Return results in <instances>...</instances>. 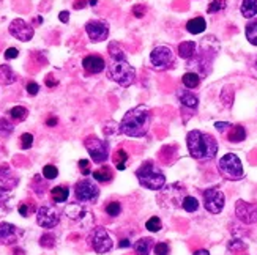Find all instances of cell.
Instances as JSON below:
<instances>
[{
    "mask_svg": "<svg viewBox=\"0 0 257 255\" xmlns=\"http://www.w3.org/2000/svg\"><path fill=\"white\" fill-rule=\"evenodd\" d=\"M107 52H109V65H106L107 77L123 89L131 87L136 80V70L128 62L125 51L117 41H111Z\"/></svg>",
    "mask_w": 257,
    "mask_h": 255,
    "instance_id": "1",
    "label": "cell"
},
{
    "mask_svg": "<svg viewBox=\"0 0 257 255\" xmlns=\"http://www.w3.org/2000/svg\"><path fill=\"white\" fill-rule=\"evenodd\" d=\"M119 125H120V132L128 137H134V139L145 137L148 131H150L152 110L145 104H139L128 110Z\"/></svg>",
    "mask_w": 257,
    "mask_h": 255,
    "instance_id": "2",
    "label": "cell"
},
{
    "mask_svg": "<svg viewBox=\"0 0 257 255\" xmlns=\"http://www.w3.org/2000/svg\"><path fill=\"white\" fill-rule=\"evenodd\" d=\"M186 146L191 158L198 161H212L218 153V142L208 132H202L199 129L189 131L186 136Z\"/></svg>",
    "mask_w": 257,
    "mask_h": 255,
    "instance_id": "3",
    "label": "cell"
},
{
    "mask_svg": "<svg viewBox=\"0 0 257 255\" xmlns=\"http://www.w3.org/2000/svg\"><path fill=\"white\" fill-rule=\"evenodd\" d=\"M213 36H207L204 38V43L200 44V49L196 51V55L188 60V68L191 70L193 73H198L200 77H205L212 73V66H213V60L218 54L219 46H215L212 48V43H213Z\"/></svg>",
    "mask_w": 257,
    "mask_h": 255,
    "instance_id": "4",
    "label": "cell"
},
{
    "mask_svg": "<svg viewBox=\"0 0 257 255\" xmlns=\"http://www.w3.org/2000/svg\"><path fill=\"white\" fill-rule=\"evenodd\" d=\"M136 178L142 187L148 191H159L166 186V175L153 161H145L136 170Z\"/></svg>",
    "mask_w": 257,
    "mask_h": 255,
    "instance_id": "5",
    "label": "cell"
},
{
    "mask_svg": "<svg viewBox=\"0 0 257 255\" xmlns=\"http://www.w3.org/2000/svg\"><path fill=\"white\" fill-rule=\"evenodd\" d=\"M188 196L186 187L181 183H172L164 186L163 189L158 191V205L167 208V210H175L181 208V202Z\"/></svg>",
    "mask_w": 257,
    "mask_h": 255,
    "instance_id": "6",
    "label": "cell"
},
{
    "mask_svg": "<svg viewBox=\"0 0 257 255\" xmlns=\"http://www.w3.org/2000/svg\"><path fill=\"white\" fill-rule=\"evenodd\" d=\"M84 146L85 150L89 151L90 158L95 164H104L107 159H109V150H111V144L109 140L106 139H99L95 134H90L84 139Z\"/></svg>",
    "mask_w": 257,
    "mask_h": 255,
    "instance_id": "7",
    "label": "cell"
},
{
    "mask_svg": "<svg viewBox=\"0 0 257 255\" xmlns=\"http://www.w3.org/2000/svg\"><path fill=\"white\" fill-rule=\"evenodd\" d=\"M218 170L222 177L229 181H238L243 178V165L240 158L234 153L224 154L219 163H218Z\"/></svg>",
    "mask_w": 257,
    "mask_h": 255,
    "instance_id": "8",
    "label": "cell"
},
{
    "mask_svg": "<svg viewBox=\"0 0 257 255\" xmlns=\"http://www.w3.org/2000/svg\"><path fill=\"white\" fill-rule=\"evenodd\" d=\"M177 58H175L174 51L169 46H157L150 52V65L157 71H167L175 66Z\"/></svg>",
    "mask_w": 257,
    "mask_h": 255,
    "instance_id": "9",
    "label": "cell"
},
{
    "mask_svg": "<svg viewBox=\"0 0 257 255\" xmlns=\"http://www.w3.org/2000/svg\"><path fill=\"white\" fill-rule=\"evenodd\" d=\"M74 196L80 203H95L99 197V187L95 180L82 178L74 186Z\"/></svg>",
    "mask_w": 257,
    "mask_h": 255,
    "instance_id": "10",
    "label": "cell"
},
{
    "mask_svg": "<svg viewBox=\"0 0 257 255\" xmlns=\"http://www.w3.org/2000/svg\"><path fill=\"white\" fill-rule=\"evenodd\" d=\"M87 241H89V246L97 254H107V252H111L114 247V241L111 238V235L107 233V230L103 229V227H95L90 232Z\"/></svg>",
    "mask_w": 257,
    "mask_h": 255,
    "instance_id": "11",
    "label": "cell"
},
{
    "mask_svg": "<svg viewBox=\"0 0 257 255\" xmlns=\"http://www.w3.org/2000/svg\"><path fill=\"white\" fill-rule=\"evenodd\" d=\"M202 199H204L205 210L212 214H219L226 205V196L219 187H208L202 194Z\"/></svg>",
    "mask_w": 257,
    "mask_h": 255,
    "instance_id": "12",
    "label": "cell"
},
{
    "mask_svg": "<svg viewBox=\"0 0 257 255\" xmlns=\"http://www.w3.org/2000/svg\"><path fill=\"white\" fill-rule=\"evenodd\" d=\"M37 222L43 229H54L60 222V214L54 206L43 205L37 211Z\"/></svg>",
    "mask_w": 257,
    "mask_h": 255,
    "instance_id": "13",
    "label": "cell"
},
{
    "mask_svg": "<svg viewBox=\"0 0 257 255\" xmlns=\"http://www.w3.org/2000/svg\"><path fill=\"white\" fill-rule=\"evenodd\" d=\"M85 32L89 35L90 41L101 43L109 36V24L104 21H99V19H92V21L85 24Z\"/></svg>",
    "mask_w": 257,
    "mask_h": 255,
    "instance_id": "14",
    "label": "cell"
},
{
    "mask_svg": "<svg viewBox=\"0 0 257 255\" xmlns=\"http://www.w3.org/2000/svg\"><path fill=\"white\" fill-rule=\"evenodd\" d=\"M235 216L243 224H257V203H249L245 200H237L235 203Z\"/></svg>",
    "mask_w": 257,
    "mask_h": 255,
    "instance_id": "15",
    "label": "cell"
},
{
    "mask_svg": "<svg viewBox=\"0 0 257 255\" xmlns=\"http://www.w3.org/2000/svg\"><path fill=\"white\" fill-rule=\"evenodd\" d=\"M10 35L15 36L16 39H19V41H30V39L33 38V35H35V30H33V27L30 24H27L24 19L18 18L15 19V21H11L10 27Z\"/></svg>",
    "mask_w": 257,
    "mask_h": 255,
    "instance_id": "16",
    "label": "cell"
},
{
    "mask_svg": "<svg viewBox=\"0 0 257 255\" xmlns=\"http://www.w3.org/2000/svg\"><path fill=\"white\" fill-rule=\"evenodd\" d=\"M19 239V230L16 225L2 222L0 224V246L15 244Z\"/></svg>",
    "mask_w": 257,
    "mask_h": 255,
    "instance_id": "17",
    "label": "cell"
},
{
    "mask_svg": "<svg viewBox=\"0 0 257 255\" xmlns=\"http://www.w3.org/2000/svg\"><path fill=\"white\" fill-rule=\"evenodd\" d=\"M82 68L89 73V74H98V73L106 70V60L101 55H87L82 60Z\"/></svg>",
    "mask_w": 257,
    "mask_h": 255,
    "instance_id": "18",
    "label": "cell"
},
{
    "mask_svg": "<svg viewBox=\"0 0 257 255\" xmlns=\"http://www.w3.org/2000/svg\"><path fill=\"white\" fill-rule=\"evenodd\" d=\"M65 216L71 220H82L85 216H90V213L85 210L82 203H70L65 206Z\"/></svg>",
    "mask_w": 257,
    "mask_h": 255,
    "instance_id": "19",
    "label": "cell"
},
{
    "mask_svg": "<svg viewBox=\"0 0 257 255\" xmlns=\"http://www.w3.org/2000/svg\"><path fill=\"white\" fill-rule=\"evenodd\" d=\"M0 183H2L3 187H8V189H13L16 187V184L19 183L18 177L13 173L11 167L8 164L0 165Z\"/></svg>",
    "mask_w": 257,
    "mask_h": 255,
    "instance_id": "20",
    "label": "cell"
},
{
    "mask_svg": "<svg viewBox=\"0 0 257 255\" xmlns=\"http://www.w3.org/2000/svg\"><path fill=\"white\" fill-rule=\"evenodd\" d=\"M177 98H178V101L181 103V106L189 107V109H198L199 107V98L189 90H183V89L177 90Z\"/></svg>",
    "mask_w": 257,
    "mask_h": 255,
    "instance_id": "21",
    "label": "cell"
},
{
    "mask_svg": "<svg viewBox=\"0 0 257 255\" xmlns=\"http://www.w3.org/2000/svg\"><path fill=\"white\" fill-rule=\"evenodd\" d=\"M196 51H198V43L196 41H183L178 44V57H181L183 60H191L196 55Z\"/></svg>",
    "mask_w": 257,
    "mask_h": 255,
    "instance_id": "22",
    "label": "cell"
},
{
    "mask_svg": "<svg viewBox=\"0 0 257 255\" xmlns=\"http://www.w3.org/2000/svg\"><path fill=\"white\" fill-rule=\"evenodd\" d=\"M205 29H207V21L202 16L193 18L186 22V30L191 35H200L202 32H205Z\"/></svg>",
    "mask_w": 257,
    "mask_h": 255,
    "instance_id": "23",
    "label": "cell"
},
{
    "mask_svg": "<svg viewBox=\"0 0 257 255\" xmlns=\"http://www.w3.org/2000/svg\"><path fill=\"white\" fill-rule=\"evenodd\" d=\"M134 254L136 255H150L152 249L155 247L153 238H140L134 243Z\"/></svg>",
    "mask_w": 257,
    "mask_h": 255,
    "instance_id": "24",
    "label": "cell"
},
{
    "mask_svg": "<svg viewBox=\"0 0 257 255\" xmlns=\"http://www.w3.org/2000/svg\"><path fill=\"white\" fill-rule=\"evenodd\" d=\"M18 80L16 73L11 70L10 65H0V84L11 85Z\"/></svg>",
    "mask_w": 257,
    "mask_h": 255,
    "instance_id": "25",
    "label": "cell"
},
{
    "mask_svg": "<svg viewBox=\"0 0 257 255\" xmlns=\"http://www.w3.org/2000/svg\"><path fill=\"white\" fill-rule=\"evenodd\" d=\"M227 139H229V142H232V144H240L246 139V129L241 125H234L227 134Z\"/></svg>",
    "mask_w": 257,
    "mask_h": 255,
    "instance_id": "26",
    "label": "cell"
},
{
    "mask_svg": "<svg viewBox=\"0 0 257 255\" xmlns=\"http://www.w3.org/2000/svg\"><path fill=\"white\" fill-rule=\"evenodd\" d=\"M92 177L97 183H109L114 178V173L107 165H103V167H99L98 170L92 172Z\"/></svg>",
    "mask_w": 257,
    "mask_h": 255,
    "instance_id": "27",
    "label": "cell"
},
{
    "mask_svg": "<svg viewBox=\"0 0 257 255\" xmlns=\"http://www.w3.org/2000/svg\"><path fill=\"white\" fill-rule=\"evenodd\" d=\"M240 11L246 19H254L257 15V0H243Z\"/></svg>",
    "mask_w": 257,
    "mask_h": 255,
    "instance_id": "28",
    "label": "cell"
},
{
    "mask_svg": "<svg viewBox=\"0 0 257 255\" xmlns=\"http://www.w3.org/2000/svg\"><path fill=\"white\" fill-rule=\"evenodd\" d=\"M200 76L198 74V73H193V71H188L185 73L183 76H181V82H183V85L186 87V89H198L199 84H200Z\"/></svg>",
    "mask_w": 257,
    "mask_h": 255,
    "instance_id": "29",
    "label": "cell"
},
{
    "mask_svg": "<svg viewBox=\"0 0 257 255\" xmlns=\"http://www.w3.org/2000/svg\"><path fill=\"white\" fill-rule=\"evenodd\" d=\"M51 196L54 199V202L63 203L70 197V189L68 187H65V186H56V187H52L51 189Z\"/></svg>",
    "mask_w": 257,
    "mask_h": 255,
    "instance_id": "30",
    "label": "cell"
},
{
    "mask_svg": "<svg viewBox=\"0 0 257 255\" xmlns=\"http://www.w3.org/2000/svg\"><path fill=\"white\" fill-rule=\"evenodd\" d=\"M114 165H116L117 170H125L126 169V163H128V153L123 148H119L112 156Z\"/></svg>",
    "mask_w": 257,
    "mask_h": 255,
    "instance_id": "31",
    "label": "cell"
},
{
    "mask_svg": "<svg viewBox=\"0 0 257 255\" xmlns=\"http://www.w3.org/2000/svg\"><path fill=\"white\" fill-rule=\"evenodd\" d=\"M11 202H13V194L8 187H0V208H3L6 211H11Z\"/></svg>",
    "mask_w": 257,
    "mask_h": 255,
    "instance_id": "32",
    "label": "cell"
},
{
    "mask_svg": "<svg viewBox=\"0 0 257 255\" xmlns=\"http://www.w3.org/2000/svg\"><path fill=\"white\" fill-rule=\"evenodd\" d=\"M245 35H246V39L249 43H251L253 46H257V18L246 24Z\"/></svg>",
    "mask_w": 257,
    "mask_h": 255,
    "instance_id": "33",
    "label": "cell"
},
{
    "mask_svg": "<svg viewBox=\"0 0 257 255\" xmlns=\"http://www.w3.org/2000/svg\"><path fill=\"white\" fill-rule=\"evenodd\" d=\"M8 115L11 117V120H15V122H24V120H27V117H29V110L22 106H15L10 109Z\"/></svg>",
    "mask_w": 257,
    "mask_h": 255,
    "instance_id": "34",
    "label": "cell"
},
{
    "mask_svg": "<svg viewBox=\"0 0 257 255\" xmlns=\"http://www.w3.org/2000/svg\"><path fill=\"white\" fill-rule=\"evenodd\" d=\"M199 206H200L199 200L193 196H186L183 199V202H181V208H183L186 213H196L199 210Z\"/></svg>",
    "mask_w": 257,
    "mask_h": 255,
    "instance_id": "35",
    "label": "cell"
},
{
    "mask_svg": "<svg viewBox=\"0 0 257 255\" xmlns=\"http://www.w3.org/2000/svg\"><path fill=\"white\" fill-rule=\"evenodd\" d=\"M13 131H15V125H13L11 122H8L6 118L0 117V137L2 139H6L10 137Z\"/></svg>",
    "mask_w": 257,
    "mask_h": 255,
    "instance_id": "36",
    "label": "cell"
},
{
    "mask_svg": "<svg viewBox=\"0 0 257 255\" xmlns=\"http://www.w3.org/2000/svg\"><path fill=\"white\" fill-rule=\"evenodd\" d=\"M226 6H227V0H210V3L207 6V13L208 15L219 13L222 10H226Z\"/></svg>",
    "mask_w": 257,
    "mask_h": 255,
    "instance_id": "37",
    "label": "cell"
},
{
    "mask_svg": "<svg viewBox=\"0 0 257 255\" xmlns=\"http://www.w3.org/2000/svg\"><path fill=\"white\" fill-rule=\"evenodd\" d=\"M145 229H147L148 232H152V233H157V232H159L161 229H163V222H161L159 218L152 216V218L145 222Z\"/></svg>",
    "mask_w": 257,
    "mask_h": 255,
    "instance_id": "38",
    "label": "cell"
},
{
    "mask_svg": "<svg viewBox=\"0 0 257 255\" xmlns=\"http://www.w3.org/2000/svg\"><path fill=\"white\" fill-rule=\"evenodd\" d=\"M103 131H104V136L106 137H112V136H117V134H120V125L116 123V122H106L104 123V128H103Z\"/></svg>",
    "mask_w": 257,
    "mask_h": 255,
    "instance_id": "39",
    "label": "cell"
},
{
    "mask_svg": "<svg viewBox=\"0 0 257 255\" xmlns=\"http://www.w3.org/2000/svg\"><path fill=\"white\" fill-rule=\"evenodd\" d=\"M221 101L224 103V106L227 107V109H231L232 103H234V90H232V87H226V89L222 90V93H221Z\"/></svg>",
    "mask_w": 257,
    "mask_h": 255,
    "instance_id": "40",
    "label": "cell"
},
{
    "mask_svg": "<svg viewBox=\"0 0 257 255\" xmlns=\"http://www.w3.org/2000/svg\"><path fill=\"white\" fill-rule=\"evenodd\" d=\"M104 210H106V213H107V216L117 218L119 214L121 213V205H120V202H111V203L106 205Z\"/></svg>",
    "mask_w": 257,
    "mask_h": 255,
    "instance_id": "41",
    "label": "cell"
},
{
    "mask_svg": "<svg viewBox=\"0 0 257 255\" xmlns=\"http://www.w3.org/2000/svg\"><path fill=\"white\" fill-rule=\"evenodd\" d=\"M40 244L46 249H51V247L56 246V237L52 233H44L41 238H40Z\"/></svg>",
    "mask_w": 257,
    "mask_h": 255,
    "instance_id": "42",
    "label": "cell"
},
{
    "mask_svg": "<svg viewBox=\"0 0 257 255\" xmlns=\"http://www.w3.org/2000/svg\"><path fill=\"white\" fill-rule=\"evenodd\" d=\"M57 175H59V170H57L56 165L47 164V165L43 167V177L46 180H54V178H57Z\"/></svg>",
    "mask_w": 257,
    "mask_h": 255,
    "instance_id": "43",
    "label": "cell"
},
{
    "mask_svg": "<svg viewBox=\"0 0 257 255\" xmlns=\"http://www.w3.org/2000/svg\"><path fill=\"white\" fill-rule=\"evenodd\" d=\"M227 249L231 252H238V251H245L246 249V244L243 243L241 239H231L227 244Z\"/></svg>",
    "mask_w": 257,
    "mask_h": 255,
    "instance_id": "44",
    "label": "cell"
},
{
    "mask_svg": "<svg viewBox=\"0 0 257 255\" xmlns=\"http://www.w3.org/2000/svg\"><path fill=\"white\" fill-rule=\"evenodd\" d=\"M32 145H33V136L30 132H24L21 136V148L29 150V148H32Z\"/></svg>",
    "mask_w": 257,
    "mask_h": 255,
    "instance_id": "45",
    "label": "cell"
},
{
    "mask_svg": "<svg viewBox=\"0 0 257 255\" xmlns=\"http://www.w3.org/2000/svg\"><path fill=\"white\" fill-rule=\"evenodd\" d=\"M169 254H171V246L167 243L155 244V255H169Z\"/></svg>",
    "mask_w": 257,
    "mask_h": 255,
    "instance_id": "46",
    "label": "cell"
},
{
    "mask_svg": "<svg viewBox=\"0 0 257 255\" xmlns=\"http://www.w3.org/2000/svg\"><path fill=\"white\" fill-rule=\"evenodd\" d=\"M78 165H79L80 173H82L84 177L90 175V173H92V170H90V161L89 159H80L79 163H78Z\"/></svg>",
    "mask_w": 257,
    "mask_h": 255,
    "instance_id": "47",
    "label": "cell"
},
{
    "mask_svg": "<svg viewBox=\"0 0 257 255\" xmlns=\"http://www.w3.org/2000/svg\"><path fill=\"white\" fill-rule=\"evenodd\" d=\"M133 15L136 16V18H144L145 15H147V6L145 5H142V3H138V5H134L133 6Z\"/></svg>",
    "mask_w": 257,
    "mask_h": 255,
    "instance_id": "48",
    "label": "cell"
},
{
    "mask_svg": "<svg viewBox=\"0 0 257 255\" xmlns=\"http://www.w3.org/2000/svg\"><path fill=\"white\" fill-rule=\"evenodd\" d=\"M25 89H27V93H29V95L35 96V95H38V91H40V85H38L37 82H33V80H32V82L27 84Z\"/></svg>",
    "mask_w": 257,
    "mask_h": 255,
    "instance_id": "49",
    "label": "cell"
},
{
    "mask_svg": "<svg viewBox=\"0 0 257 255\" xmlns=\"http://www.w3.org/2000/svg\"><path fill=\"white\" fill-rule=\"evenodd\" d=\"M19 55V51L16 48H8L5 51V58L6 60H13V58H18Z\"/></svg>",
    "mask_w": 257,
    "mask_h": 255,
    "instance_id": "50",
    "label": "cell"
},
{
    "mask_svg": "<svg viewBox=\"0 0 257 255\" xmlns=\"http://www.w3.org/2000/svg\"><path fill=\"white\" fill-rule=\"evenodd\" d=\"M215 128H216V129H218L219 132H226L229 128H232V125L227 123V122H216V123H215Z\"/></svg>",
    "mask_w": 257,
    "mask_h": 255,
    "instance_id": "51",
    "label": "cell"
},
{
    "mask_svg": "<svg viewBox=\"0 0 257 255\" xmlns=\"http://www.w3.org/2000/svg\"><path fill=\"white\" fill-rule=\"evenodd\" d=\"M30 211H32V206L29 203H21V205H19V213H21V216L27 218Z\"/></svg>",
    "mask_w": 257,
    "mask_h": 255,
    "instance_id": "52",
    "label": "cell"
},
{
    "mask_svg": "<svg viewBox=\"0 0 257 255\" xmlns=\"http://www.w3.org/2000/svg\"><path fill=\"white\" fill-rule=\"evenodd\" d=\"M44 82H46V85L49 87V89H52V87H56L57 84H59V80L57 79H54V76L52 74H49L46 79H44Z\"/></svg>",
    "mask_w": 257,
    "mask_h": 255,
    "instance_id": "53",
    "label": "cell"
},
{
    "mask_svg": "<svg viewBox=\"0 0 257 255\" xmlns=\"http://www.w3.org/2000/svg\"><path fill=\"white\" fill-rule=\"evenodd\" d=\"M59 19H60V21H62L63 24H66V22L70 21V13H68V11H60Z\"/></svg>",
    "mask_w": 257,
    "mask_h": 255,
    "instance_id": "54",
    "label": "cell"
},
{
    "mask_svg": "<svg viewBox=\"0 0 257 255\" xmlns=\"http://www.w3.org/2000/svg\"><path fill=\"white\" fill-rule=\"evenodd\" d=\"M73 6H74V10H82L87 6V0H76Z\"/></svg>",
    "mask_w": 257,
    "mask_h": 255,
    "instance_id": "55",
    "label": "cell"
},
{
    "mask_svg": "<svg viewBox=\"0 0 257 255\" xmlns=\"http://www.w3.org/2000/svg\"><path fill=\"white\" fill-rule=\"evenodd\" d=\"M57 123H59V120H57V117H56V115H51L49 118L46 120V125L49 126V128H54V126L57 125Z\"/></svg>",
    "mask_w": 257,
    "mask_h": 255,
    "instance_id": "56",
    "label": "cell"
},
{
    "mask_svg": "<svg viewBox=\"0 0 257 255\" xmlns=\"http://www.w3.org/2000/svg\"><path fill=\"white\" fill-rule=\"evenodd\" d=\"M131 243H130V239H120V243H119V247H130Z\"/></svg>",
    "mask_w": 257,
    "mask_h": 255,
    "instance_id": "57",
    "label": "cell"
},
{
    "mask_svg": "<svg viewBox=\"0 0 257 255\" xmlns=\"http://www.w3.org/2000/svg\"><path fill=\"white\" fill-rule=\"evenodd\" d=\"M194 255H210V252H208L207 249H199L194 252Z\"/></svg>",
    "mask_w": 257,
    "mask_h": 255,
    "instance_id": "58",
    "label": "cell"
},
{
    "mask_svg": "<svg viewBox=\"0 0 257 255\" xmlns=\"http://www.w3.org/2000/svg\"><path fill=\"white\" fill-rule=\"evenodd\" d=\"M97 3H98V0H90V2H89V5H92V6H95Z\"/></svg>",
    "mask_w": 257,
    "mask_h": 255,
    "instance_id": "59",
    "label": "cell"
},
{
    "mask_svg": "<svg viewBox=\"0 0 257 255\" xmlns=\"http://www.w3.org/2000/svg\"><path fill=\"white\" fill-rule=\"evenodd\" d=\"M254 66H256V68H257V57L254 58Z\"/></svg>",
    "mask_w": 257,
    "mask_h": 255,
    "instance_id": "60",
    "label": "cell"
}]
</instances>
